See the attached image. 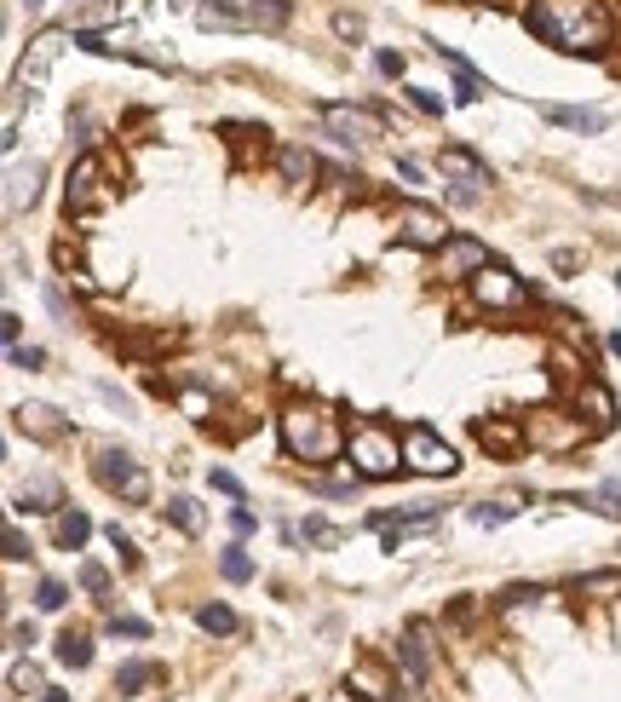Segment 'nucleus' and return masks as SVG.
I'll return each instance as SVG.
<instances>
[{
    "label": "nucleus",
    "instance_id": "nucleus-1",
    "mask_svg": "<svg viewBox=\"0 0 621 702\" xmlns=\"http://www.w3.org/2000/svg\"><path fill=\"white\" fill-rule=\"evenodd\" d=\"M524 24L535 41H547L558 52H604L610 47V12L604 0H535L524 12Z\"/></svg>",
    "mask_w": 621,
    "mask_h": 702
},
{
    "label": "nucleus",
    "instance_id": "nucleus-2",
    "mask_svg": "<svg viewBox=\"0 0 621 702\" xmlns=\"http://www.w3.org/2000/svg\"><path fill=\"white\" fill-rule=\"evenodd\" d=\"M282 449H288L294 461L322 467V461L340 455V426H334V415L317 409V403H294V409L282 415Z\"/></svg>",
    "mask_w": 621,
    "mask_h": 702
},
{
    "label": "nucleus",
    "instance_id": "nucleus-3",
    "mask_svg": "<svg viewBox=\"0 0 621 702\" xmlns=\"http://www.w3.org/2000/svg\"><path fill=\"white\" fill-rule=\"evenodd\" d=\"M345 455H351V472H357V478H397V472L409 467V461H403V449H397V432L380 426V421H357V426H351Z\"/></svg>",
    "mask_w": 621,
    "mask_h": 702
},
{
    "label": "nucleus",
    "instance_id": "nucleus-4",
    "mask_svg": "<svg viewBox=\"0 0 621 702\" xmlns=\"http://www.w3.org/2000/svg\"><path fill=\"white\" fill-rule=\"evenodd\" d=\"M437 173H449L455 185H449V196H455L460 208H472L483 196V185H495V173H489V162L483 156H472V150H460V144H449L443 156H437Z\"/></svg>",
    "mask_w": 621,
    "mask_h": 702
},
{
    "label": "nucleus",
    "instance_id": "nucleus-5",
    "mask_svg": "<svg viewBox=\"0 0 621 702\" xmlns=\"http://www.w3.org/2000/svg\"><path fill=\"white\" fill-rule=\"evenodd\" d=\"M92 472H98V484L110 495H127V501H150V472L138 467L127 449H98V461H92Z\"/></svg>",
    "mask_w": 621,
    "mask_h": 702
},
{
    "label": "nucleus",
    "instance_id": "nucleus-6",
    "mask_svg": "<svg viewBox=\"0 0 621 702\" xmlns=\"http://www.w3.org/2000/svg\"><path fill=\"white\" fill-rule=\"evenodd\" d=\"M403 461H409L414 472H426V478H449V472L460 467L455 449L443 444L432 426H409V432H403Z\"/></svg>",
    "mask_w": 621,
    "mask_h": 702
},
{
    "label": "nucleus",
    "instance_id": "nucleus-7",
    "mask_svg": "<svg viewBox=\"0 0 621 702\" xmlns=\"http://www.w3.org/2000/svg\"><path fill=\"white\" fill-rule=\"evenodd\" d=\"M397 242H409V248H443L449 242V225L426 202H403L397 208Z\"/></svg>",
    "mask_w": 621,
    "mask_h": 702
},
{
    "label": "nucleus",
    "instance_id": "nucleus-8",
    "mask_svg": "<svg viewBox=\"0 0 621 702\" xmlns=\"http://www.w3.org/2000/svg\"><path fill=\"white\" fill-rule=\"evenodd\" d=\"M322 121L334 127L340 144H374L386 133V121L374 116V110H357V104H322Z\"/></svg>",
    "mask_w": 621,
    "mask_h": 702
},
{
    "label": "nucleus",
    "instance_id": "nucleus-9",
    "mask_svg": "<svg viewBox=\"0 0 621 702\" xmlns=\"http://www.w3.org/2000/svg\"><path fill=\"white\" fill-rule=\"evenodd\" d=\"M472 294H478V305H489V311H512V305H524V282L512 277L506 265H483L478 277H472Z\"/></svg>",
    "mask_w": 621,
    "mask_h": 702
},
{
    "label": "nucleus",
    "instance_id": "nucleus-10",
    "mask_svg": "<svg viewBox=\"0 0 621 702\" xmlns=\"http://www.w3.org/2000/svg\"><path fill=\"white\" fill-rule=\"evenodd\" d=\"M443 282H460V277H478L483 265H489V254H483V242H472V236H449L443 248Z\"/></svg>",
    "mask_w": 621,
    "mask_h": 702
},
{
    "label": "nucleus",
    "instance_id": "nucleus-11",
    "mask_svg": "<svg viewBox=\"0 0 621 702\" xmlns=\"http://www.w3.org/2000/svg\"><path fill=\"white\" fill-rule=\"evenodd\" d=\"M92 202H104V167H98V156H81L69 167V213L92 208Z\"/></svg>",
    "mask_w": 621,
    "mask_h": 702
},
{
    "label": "nucleus",
    "instance_id": "nucleus-12",
    "mask_svg": "<svg viewBox=\"0 0 621 702\" xmlns=\"http://www.w3.org/2000/svg\"><path fill=\"white\" fill-rule=\"evenodd\" d=\"M18 426H23V432H35L41 444L69 438V421H58V409H46V403H23V409H18Z\"/></svg>",
    "mask_w": 621,
    "mask_h": 702
},
{
    "label": "nucleus",
    "instance_id": "nucleus-13",
    "mask_svg": "<svg viewBox=\"0 0 621 702\" xmlns=\"http://www.w3.org/2000/svg\"><path fill=\"white\" fill-rule=\"evenodd\" d=\"M472 432H478V444L489 449V455H518V449H524V432L512 421H478Z\"/></svg>",
    "mask_w": 621,
    "mask_h": 702
},
{
    "label": "nucleus",
    "instance_id": "nucleus-14",
    "mask_svg": "<svg viewBox=\"0 0 621 702\" xmlns=\"http://www.w3.org/2000/svg\"><path fill=\"white\" fill-rule=\"evenodd\" d=\"M58 52H64V29H46L41 41H35V58H23V70H18L23 87H35V81L46 75V64H52Z\"/></svg>",
    "mask_w": 621,
    "mask_h": 702
},
{
    "label": "nucleus",
    "instance_id": "nucleus-15",
    "mask_svg": "<svg viewBox=\"0 0 621 702\" xmlns=\"http://www.w3.org/2000/svg\"><path fill=\"white\" fill-rule=\"evenodd\" d=\"M547 121L552 127H570V133H604L610 127L604 110H570V104H547Z\"/></svg>",
    "mask_w": 621,
    "mask_h": 702
},
{
    "label": "nucleus",
    "instance_id": "nucleus-16",
    "mask_svg": "<svg viewBox=\"0 0 621 702\" xmlns=\"http://www.w3.org/2000/svg\"><path fill=\"white\" fill-rule=\"evenodd\" d=\"M87 536H92V518L75 513V507H64V513H58V524H52V541H58L64 553H81V547H87Z\"/></svg>",
    "mask_w": 621,
    "mask_h": 702
},
{
    "label": "nucleus",
    "instance_id": "nucleus-17",
    "mask_svg": "<svg viewBox=\"0 0 621 702\" xmlns=\"http://www.w3.org/2000/svg\"><path fill=\"white\" fill-rule=\"evenodd\" d=\"M35 196H41V162L12 167V190H6V208L23 213V208H35Z\"/></svg>",
    "mask_w": 621,
    "mask_h": 702
},
{
    "label": "nucleus",
    "instance_id": "nucleus-18",
    "mask_svg": "<svg viewBox=\"0 0 621 702\" xmlns=\"http://www.w3.org/2000/svg\"><path fill=\"white\" fill-rule=\"evenodd\" d=\"M18 507H29V513H64V490H58V478H35V484L18 495Z\"/></svg>",
    "mask_w": 621,
    "mask_h": 702
},
{
    "label": "nucleus",
    "instance_id": "nucleus-19",
    "mask_svg": "<svg viewBox=\"0 0 621 702\" xmlns=\"http://www.w3.org/2000/svg\"><path fill=\"white\" fill-rule=\"evenodd\" d=\"M156 679H161L156 662H121V674H115V691H121V697H138V691H150Z\"/></svg>",
    "mask_w": 621,
    "mask_h": 702
},
{
    "label": "nucleus",
    "instance_id": "nucleus-20",
    "mask_svg": "<svg viewBox=\"0 0 621 702\" xmlns=\"http://www.w3.org/2000/svg\"><path fill=\"white\" fill-rule=\"evenodd\" d=\"M581 398H587L593 432H610V426H616V403H610V392H604V386H593V380H587V386H581Z\"/></svg>",
    "mask_w": 621,
    "mask_h": 702
},
{
    "label": "nucleus",
    "instance_id": "nucleus-21",
    "mask_svg": "<svg viewBox=\"0 0 621 702\" xmlns=\"http://www.w3.org/2000/svg\"><path fill=\"white\" fill-rule=\"evenodd\" d=\"M276 162H282V173H288V185H311V179H317V156H311V150H294V144H288Z\"/></svg>",
    "mask_w": 621,
    "mask_h": 702
},
{
    "label": "nucleus",
    "instance_id": "nucleus-22",
    "mask_svg": "<svg viewBox=\"0 0 621 702\" xmlns=\"http://www.w3.org/2000/svg\"><path fill=\"white\" fill-rule=\"evenodd\" d=\"M52 656H58L64 668H92V639H87V633H75V628H69L64 639H58V651H52Z\"/></svg>",
    "mask_w": 621,
    "mask_h": 702
},
{
    "label": "nucleus",
    "instance_id": "nucleus-23",
    "mask_svg": "<svg viewBox=\"0 0 621 702\" xmlns=\"http://www.w3.org/2000/svg\"><path fill=\"white\" fill-rule=\"evenodd\" d=\"M167 518L179 524L184 536H202V524H207V513L190 501V495H173V501H167Z\"/></svg>",
    "mask_w": 621,
    "mask_h": 702
},
{
    "label": "nucleus",
    "instance_id": "nucleus-24",
    "mask_svg": "<svg viewBox=\"0 0 621 702\" xmlns=\"http://www.w3.org/2000/svg\"><path fill=\"white\" fill-rule=\"evenodd\" d=\"M196 628L202 633H236V610L230 605H202L196 610Z\"/></svg>",
    "mask_w": 621,
    "mask_h": 702
},
{
    "label": "nucleus",
    "instance_id": "nucleus-25",
    "mask_svg": "<svg viewBox=\"0 0 621 702\" xmlns=\"http://www.w3.org/2000/svg\"><path fill=\"white\" fill-rule=\"evenodd\" d=\"M219 576H225V582H253V559L242 547H225V553H219Z\"/></svg>",
    "mask_w": 621,
    "mask_h": 702
},
{
    "label": "nucleus",
    "instance_id": "nucleus-26",
    "mask_svg": "<svg viewBox=\"0 0 621 702\" xmlns=\"http://www.w3.org/2000/svg\"><path fill=\"white\" fill-rule=\"evenodd\" d=\"M248 24H265V29H282L288 24V0H253Z\"/></svg>",
    "mask_w": 621,
    "mask_h": 702
},
{
    "label": "nucleus",
    "instance_id": "nucleus-27",
    "mask_svg": "<svg viewBox=\"0 0 621 702\" xmlns=\"http://www.w3.org/2000/svg\"><path fill=\"white\" fill-rule=\"evenodd\" d=\"M196 24L202 29H248V18H242V12H225V6H202Z\"/></svg>",
    "mask_w": 621,
    "mask_h": 702
},
{
    "label": "nucleus",
    "instance_id": "nucleus-28",
    "mask_svg": "<svg viewBox=\"0 0 621 702\" xmlns=\"http://www.w3.org/2000/svg\"><path fill=\"white\" fill-rule=\"evenodd\" d=\"M506 518H518L512 501H483V507H472V524H483V530H495V524H506Z\"/></svg>",
    "mask_w": 621,
    "mask_h": 702
},
{
    "label": "nucleus",
    "instance_id": "nucleus-29",
    "mask_svg": "<svg viewBox=\"0 0 621 702\" xmlns=\"http://www.w3.org/2000/svg\"><path fill=\"white\" fill-rule=\"evenodd\" d=\"M35 605H41V610H64V605H69V587L46 576V582L35 587Z\"/></svg>",
    "mask_w": 621,
    "mask_h": 702
},
{
    "label": "nucleus",
    "instance_id": "nucleus-30",
    "mask_svg": "<svg viewBox=\"0 0 621 702\" xmlns=\"http://www.w3.org/2000/svg\"><path fill=\"white\" fill-rule=\"evenodd\" d=\"M409 104L420 110V116H443V98H437L432 87H409Z\"/></svg>",
    "mask_w": 621,
    "mask_h": 702
},
{
    "label": "nucleus",
    "instance_id": "nucleus-31",
    "mask_svg": "<svg viewBox=\"0 0 621 702\" xmlns=\"http://www.w3.org/2000/svg\"><path fill=\"white\" fill-rule=\"evenodd\" d=\"M6 357H12V369H41L46 363L41 346H6Z\"/></svg>",
    "mask_w": 621,
    "mask_h": 702
},
{
    "label": "nucleus",
    "instance_id": "nucleus-32",
    "mask_svg": "<svg viewBox=\"0 0 621 702\" xmlns=\"http://www.w3.org/2000/svg\"><path fill=\"white\" fill-rule=\"evenodd\" d=\"M104 536H110V547H115V553H121V564L133 570V564H138V547H133V536H121V524H110Z\"/></svg>",
    "mask_w": 621,
    "mask_h": 702
},
{
    "label": "nucleus",
    "instance_id": "nucleus-33",
    "mask_svg": "<svg viewBox=\"0 0 621 702\" xmlns=\"http://www.w3.org/2000/svg\"><path fill=\"white\" fill-rule=\"evenodd\" d=\"M593 501H598V513L604 518H621V484H598Z\"/></svg>",
    "mask_w": 621,
    "mask_h": 702
},
{
    "label": "nucleus",
    "instance_id": "nucleus-34",
    "mask_svg": "<svg viewBox=\"0 0 621 702\" xmlns=\"http://www.w3.org/2000/svg\"><path fill=\"white\" fill-rule=\"evenodd\" d=\"M81 587H87V593H110V576H104V564H81Z\"/></svg>",
    "mask_w": 621,
    "mask_h": 702
},
{
    "label": "nucleus",
    "instance_id": "nucleus-35",
    "mask_svg": "<svg viewBox=\"0 0 621 702\" xmlns=\"http://www.w3.org/2000/svg\"><path fill=\"white\" fill-rule=\"evenodd\" d=\"M6 559H12V564H23V559H29V541H23V530H18V524H6Z\"/></svg>",
    "mask_w": 621,
    "mask_h": 702
},
{
    "label": "nucleus",
    "instance_id": "nucleus-36",
    "mask_svg": "<svg viewBox=\"0 0 621 702\" xmlns=\"http://www.w3.org/2000/svg\"><path fill=\"white\" fill-rule=\"evenodd\" d=\"M110 633H127V639H144L150 622H138V616H110Z\"/></svg>",
    "mask_w": 621,
    "mask_h": 702
},
{
    "label": "nucleus",
    "instance_id": "nucleus-37",
    "mask_svg": "<svg viewBox=\"0 0 621 702\" xmlns=\"http://www.w3.org/2000/svg\"><path fill=\"white\" fill-rule=\"evenodd\" d=\"M12 691H41V674H35V662H29V668H12Z\"/></svg>",
    "mask_w": 621,
    "mask_h": 702
},
{
    "label": "nucleus",
    "instance_id": "nucleus-38",
    "mask_svg": "<svg viewBox=\"0 0 621 702\" xmlns=\"http://www.w3.org/2000/svg\"><path fill=\"white\" fill-rule=\"evenodd\" d=\"M334 35H345V41H363V18L340 12V18H334Z\"/></svg>",
    "mask_w": 621,
    "mask_h": 702
},
{
    "label": "nucleus",
    "instance_id": "nucleus-39",
    "mask_svg": "<svg viewBox=\"0 0 621 702\" xmlns=\"http://www.w3.org/2000/svg\"><path fill=\"white\" fill-rule=\"evenodd\" d=\"M207 478H213V490H225V495H236V501H242V484H236V472L213 467V472H207Z\"/></svg>",
    "mask_w": 621,
    "mask_h": 702
},
{
    "label": "nucleus",
    "instance_id": "nucleus-40",
    "mask_svg": "<svg viewBox=\"0 0 621 702\" xmlns=\"http://www.w3.org/2000/svg\"><path fill=\"white\" fill-rule=\"evenodd\" d=\"M610 587H621V576H610V570L604 576H581V593H610Z\"/></svg>",
    "mask_w": 621,
    "mask_h": 702
},
{
    "label": "nucleus",
    "instance_id": "nucleus-41",
    "mask_svg": "<svg viewBox=\"0 0 621 702\" xmlns=\"http://www.w3.org/2000/svg\"><path fill=\"white\" fill-rule=\"evenodd\" d=\"M374 70H380V75H403V52H374Z\"/></svg>",
    "mask_w": 621,
    "mask_h": 702
},
{
    "label": "nucleus",
    "instance_id": "nucleus-42",
    "mask_svg": "<svg viewBox=\"0 0 621 702\" xmlns=\"http://www.w3.org/2000/svg\"><path fill=\"white\" fill-rule=\"evenodd\" d=\"M397 179H403V185H426V173H420V162H409V156H397Z\"/></svg>",
    "mask_w": 621,
    "mask_h": 702
},
{
    "label": "nucleus",
    "instance_id": "nucleus-43",
    "mask_svg": "<svg viewBox=\"0 0 621 702\" xmlns=\"http://www.w3.org/2000/svg\"><path fill=\"white\" fill-rule=\"evenodd\" d=\"M46 305H52V317H58V323H75V311H69V300L58 294V288H46Z\"/></svg>",
    "mask_w": 621,
    "mask_h": 702
},
{
    "label": "nucleus",
    "instance_id": "nucleus-44",
    "mask_svg": "<svg viewBox=\"0 0 621 702\" xmlns=\"http://www.w3.org/2000/svg\"><path fill=\"white\" fill-rule=\"evenodd\" d=\"M0 334H6V346H18V334H23V317H18V311H6V317H0Z\"/></svg>",
    "mask_w": 621,
    "mask_h": 702
},
{
    "label": "nucleus",
    "instance_id": "nucleus-45",
    "mask_svg": "<svg viewBox=\"0 0 621 702\" xmlns=\"http://www.w3.org/2000/svg\"><path fill=\"white\" fill-rule=\"evenodd\" d=\"M230 524H236V536H253V513H248V507H236V513H230Z\"/></svg>",
    "mask_w": 621,
    "mask_h": 702
},
{
    "label": "nucleus",
    "instance_id": "nucleus-46",
    "mask_svg": "<svg viewBox=\"0 0 621 702\" xmlns=\"http://www.w3.org/2000/svg\"><path fill=\"white\" fill-rule=\"evenodd\" d=\"M12 645H35V622H18L12 628Z\"/></svg>",
    "mask_w": 621,
    "mask_h": 702
},
{
    "label": "nucleus",
    "instance_id": "nucleus-47",
    "mask_svg": "<svg viewBox=\"0 0 621 702\" xmlns=\"http://www.w3.org/2000/svg\"><path fill=\"white\" fill-rule=\"evenodd\" d=\"M41 702H69V691H46V697Z\"/></svg>",
    "mask_w": 621,
    "mask_h": 702
},
{
    "label": "nucleus",
    "instance_id": "nucleus-48",
    "mask_svg": "<svg viewBox=\"0 0 621 702\" xmlns=\"http://www.w3.org/2000/svg\"><path fill=\"white\" fill-rule=\"evenodd\" d=\"M610 351H616V357H621V334H610Z\"/></svg>",
    "mask_w": 621,
    "mask_h": 702
},
{
    "label": "nucleus",
    "instance_id": "nucleus-49",
    "mask_svg": "<svg viewBox=\"0 0 621 702\" xmlns=\"http://www.w3.org/2000/svg\"><path fill=\"white\" fill-rule=\"evenodd\" d=\"M616 288H621V271H616Z\"/></svg>",
    "mask_w": 621,
    "mask_h": 702
}]
</instances>
